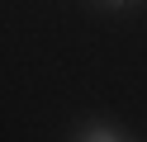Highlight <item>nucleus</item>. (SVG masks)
<instances>
[{"mask_svg": "<svg viewBox=\"0 0 147 142\" xmlns=\"http://www.w3.org/2000/svg\"><path fill=\"white\" fill-rule=\"evenodd\" d=\"M81 142H119V137H114V133H109V128H90V133H86V137H81Z\"/></svg>", "mask_w": 147, "mask_h": 142, "instance_id": "f257e3e1", "label": "nucleus"}]
</instances>
